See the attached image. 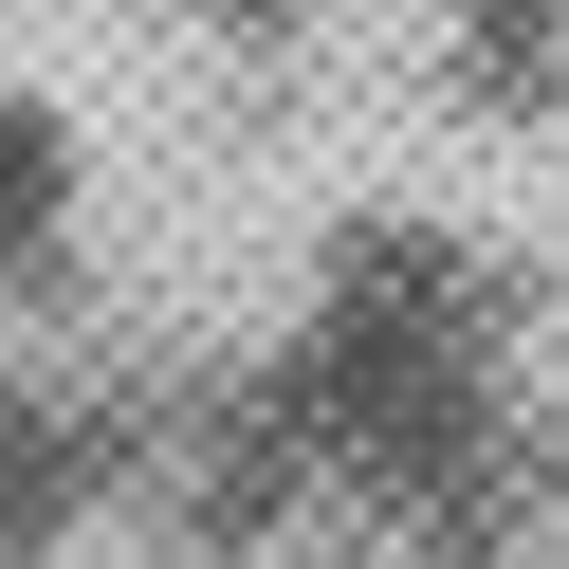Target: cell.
Here are the masks:
<instances>
[{"label": "cell", "instance_id": "6da1fadb", "mask_svg": "<svg viewBox=\"0 0 569 569\" xmlns=\"http://www.w3.org/2000/svg\"><path fill=\"white\" fill-rule=\"evenodd\" d=\"M38 202H56V129H38V111H0V239L38 221Z\"/></svg>", "mask_w": 569, "mask_h": 569}]
</instances>
